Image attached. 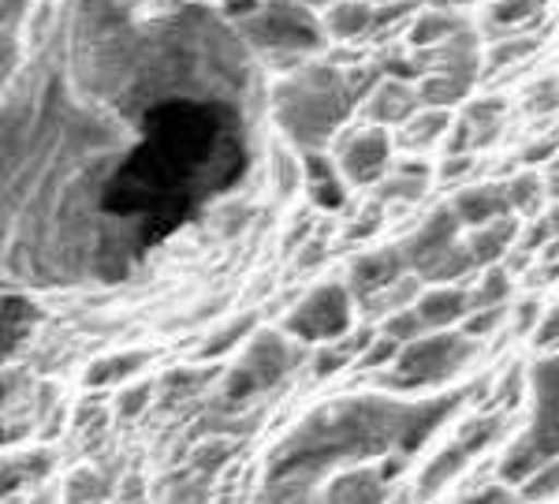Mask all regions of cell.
<instances>
[{
	"mask_svg": "<svg viewBox=\"0 0 559 504\" xmlns=\"http://www.w3.org/2000/svg\"><path fill=\"white\" fill-rule=\"evenodd\" d=\"M239 168V146L221 113L168 109L153 120L150 142L116 179L112 202L128 213L173 221L194 191L221 187Z\"/></svg>",
	"mask_w": 559,
	"mask_h": 504,
	"instance_id": "6da1fadb",
	"label": "cell"
},
{
	"mask_svg": "<svg viewBox=\"0 0 559 504\" xmlns=\"http://www.w3.org/2000/svg\"><path fill=\"white\" fill-rule=\"evenodd\" d=\"M534 422L522 434V441L508 453V460L500 464L503 482H522L537 471L545 460L559 456V355L545 359L534 374Z\"/></svg>",
	"mask_w": 559,
	"mask_h": 504,
	"instance_id": "7a4b0ae2",
	"label": "cell"
},
{
	"mask_svg": "<svg viewBox=\"0 0 559 504\" xmlns=\"http://www.w3.org/2000/svg\"><path fill=\"white\" fill-rule=\"evenodd\" d=\"M500 430H503V419H481V422H474V426L466 430V434L459 437L455 445L448 448V453L440 456V460L426 471V479H421V493H437L440 485L452 479V474L463 471V467L471 464L474 456L481 453V448H489L492 437L500 434Z\"/></svg>",
	"mask_w": 559,
	"mask_h": 504,
	"instance_id": "3957f363",
	"label": "cell"
},
{
	"mask_svg": "<svg viewBox=\"0 0 559 504\" xmlns=\"http://www.w3.org/2000/svg\"><path fill=\"white\" fill-rule=\"evenodd\" d=\"M463 359H466V344H463V340L440 337V340H429V344L414 348L411 355L403 359L400 377H403V385L432 382V377H444L448 371H455Z\"/></svg>",
	"mask_w": 559,
	"mask_h": 504,
	"instance_id": "277c9868",
	"label": "cell"
},
{
	"mask_svg": "<svg viewBox=\"0 0 559 504\" xmlns=\"http://www.w3.org/2000/svg\"><path fill=\"white\" fill-rule=\"evenodd\" d=\"M347 326V300L340 288H324L318 300H310L295 314V329L302 337H336Z\"/></svg>",
	"mask_w": 559,
	"mask_h": 504,
	"instance_id": "5b68a950",
	"label": "cell"
},
{
	"mask_svg": "<svg viewBox=\"0 0 559 504\" xmlns=\"http://www.w3.org/2000/svg\"><path fill=\"white\" fill-rule=\"evenodd\" d=\"M522 501H556L559 497V456H552V460H545L537 467L530 479H522Z\"/></svg>",
	"mask_w": 559,
	"mask_h": 504,
	"instance_id": "8992f818",
	"label": "cell"
},
{
	"mask_svg": "<svg viewBox=\"0 0 559 504\" xmlns=\"http://www.w3.org/2000/svg\"><path fill=\"white\" fill-rule=\"evenodd\" d=\"M463 307H466L463 295L440 292V295H432V300L421 303V321H426V326H444V321L459 318V314H463Z\"/></svg>",
	"mask_w": 559,
	"mask_h": 504,
	"instance_id": "52a82bcc",
	"label": "cell"
},
{
	"mask_svg": "<svg viewBox=\"0 0 559 504\" xmlns=\"http://www.w3.org/2000/svg\"><path fill=\"white\" fill-rule=\"evenodd\" d=\"M503 195L500 191H474V195H466L463 202H459V210H463V218L466 221H492L496 213H503Z\"/></svg>",
	"mask_w": 559,
	"mask_h": 504,
	"instance_id": "ba28073f",
	"label": "cell"
},
{
	"mask_svg": "<svg viewBox=\"0 0 559 504\" xmlns=\"http://www.w3.org/2000/svg\"><path fill=\"white\" fill-rule=\"evenodd\" d=\"M463 504H519V497L508 490V485H489V490L474 493V497H466Z\"/></svg>",
	"mask_w": 559,
	"mask_h": 504,
	"instance_id": "9c48e42d",
	"label": "cell"
},
{
	"mask_svg": "<svg viewBox=\"0 0 559 504\" xmlns=\"http://www.w3.org/2000/svg\"><path fill=\"white\" fill-rule=\"evenodd\" d=\"M511 239V224H500V228H492L489 236L481 239V247H477V255H485V258H496L503 250V243Z\"/></svg>",
	"mask_w": 559,
	"mask_h": 504,
	"instance_id": "30bf717a",
	"label": "cell"
},
{
	"mask_svg": "<svg viewBox=\"0 0 559 504\" xmlns=\"http://www.w3.org/2000/svg\"><path fill=\"white\" fill-rule=\"evenodd\" d=\"M537 344H559V303L552 310L540 318V329H537Z\"/></svg>",
	"mask_w": 559,
	"mask_h": 504,
	"instance_id": "8fae6325",
	"label": "cell"
},
{
	"mask_svg": "<svg viewBox=\"0 0 559 504\" xmlns=\"http://www.w3.org/2000/svg\"><path fill=\"white\" fill-rule=\"evenodd\" d=\"M503 295H508V277H503V273H492V277H489V284L481 288V303H485V307H496V303H500Z\"/></svg>",
	"mask_w": 559,
	"mask_h": 504,
	"instance_id": "7c38bea8",
	"label": "cell"
}]
</instances>
